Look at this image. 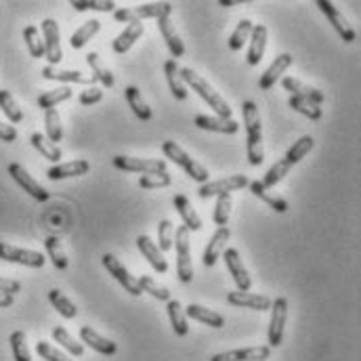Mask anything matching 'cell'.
<instances>
[{
	"mask_svg": "<svg viewBox=\"0 0 361 361\" xmlns=\"http://www.w3.org/2000/svg\"><path fill=\"white\" fill-rule=\"evenodd\" d=\"M242 116L246 126V154L248 162L252 166H261L265 160V147H263V124L259 116V107L255 101L242 103Z\"/></svg>",
	"mask_w": 361,
	"mask_h": 361,
	"instance_id": "cell-1",
	"label": "cell"
},
{
	"mask_svg": "<svg viewBox=\"0 0 361 361\" xmlns=\"http://www.w3.org/2000/svg\"><path fill=\"white\" fill-rule=\"evenodd\" d=\"M180 78H183L185 87H191V90H195V92L208 103V107L214 109V114H216L219 118L231 120L233 109L229 107V103H227L216 90L212 89V85H208V80H204V78H202L197 72H193L191 68H180Z\"/></svg>",
	"mask_w": 361,
	"mask_h": 361,
	"instance_id": "cell-2",
	"label": "cell"
},
{
	"mask_svg": "<svg viewBox=\"0 0 361 361\" xmlns=\"http://www.w3.org/2000/svg\"><path fill=\"white\" fill-rule=\"evenodd\" d=\"M173 13V4L171 2H147V4H139V6H130V8H116L114 11V19L118 23H141L143 19H162V17H171Z\"/></svg>",
	"mask_w": 361,
	"mask_h": 361,
	"instance_id": "cell-3",
	"label": "cell"
},
{
	"mask_svg": "<svg viewBox=\"0 0 361 361\" xmlns=\"http://www.w3.org/2000/svg\"><path fill=\"white\" fill-rule=\"evenodd\" d=\"M162 152H164V156L171 160V162H175V164H179L180 169L191 177L193 180H197V183H208L210 179V175H208V171L202 166V164H197L180 145H177L175 141H164V145H162Z\"/></svg>",
	"mask_w": 361,
	"mask_h": 361,
	"instance_id": "cell-4",
	"label": "cell"
},
{
	"mask_svg": "<svg viewBox=\"0 0 361 361\" xmlns=\"http://www.w3.org/2000/svg\"><path fill=\"white\" fill-rule=\"evenodd\" d=\"M175 252H177V275L183 283H189L193 279V261H191V240L189 231L180 225L175 229Z\"/></svg>",
	"mask_w": 361,
	"mask_h": 361,
	"instance_id": "cell-5",
	"label": "cell"
},
{
	"mask_svg": "<svg viewBox=\"0 0 361 361\" xmlns=\"http://www.w3.org/2000/svg\"><path fill=\"white\" fill-rule=\"evenodd\" d=\"M42 30V42H44V57L49 61V66L57 68V63L61 61L63 53H61V32H59V23L51 17H47L40 23Z\"/></svg>",
	"mask_w": 361,
	"mask_h": 361,
	"instance_id": "cell-6",
	"label": "cell"
},
{
	"mask_svg": "<svg viewBox=\"0 0 361 361\" xmlns=\"http://www.w3.org/2000/svg\"><path fill=\"white\" fill-rule=\"evenodd\" d=\"M248 177L246 175H231V177H223V179L208 180L204 183L197 193L202 200H208V197H219V195H225V193H233V191H240L244 187H248Z\"/></svg>",
	"mask_w": 361,
	"mask_h": 361,
	"instance_id": "cell-7",
	"label": "cell"
},
{
	"mask_svg": "<svg viewBox=\"0 0 361 361\" xmlns=\"http://www.w3.org/2000/svg\"><path fill=\"white\" fill-rule=\"evenodd\" d=\"M114 166L124 173H139V175H156L166 173L164 160H147V158H133V156H116Z\"/></svg>",
	"mask_w": 361,
	"mask_h": 361,
	"instance_id": "cell-8",
	"label": "cell"
},
{
	"mask_svg": "<svg viewBox=\"0 0 361 361\" xmlns=\"http://www.w3.org/2000/svg\"><path fill=\"white\" fill-rule=\"evenodd\" d=\"M0 259L6 261V263H17V265L32 267V269H42L44 263H47V259L40 252L17 248V246H11L6 242H0Z\"/></svg>",
	"mask_w": 361,
	"mask_h": 361,
	"instance_id": "cell-9",
	"label": "cell"
},
{
	"mask_svg": "<svg viewBox=\"0 0 361 361\" xmlns=\"http://www.w3.org/2000/svg\"><path fill=\"white\" fill-rule=\"evenodd\" d=\"M101 263H103V267L107 269V273L114 275V279H116L128 294H133V296H141V294H143L141 288H139L137 277H133L130 271L126 269L114 255H103V257H101Z\"/></svg>",
	"mask_w": 361,
	"mask_h": 361,
	"instance_id": "cell-10",
	"label": "cell"
},
{
	"mask_svg": "<svg viewBox=\"0 0 361 361\" xmlns=\"http://www.w3.org/2000/svg\"><path fill=\"white\" fill-rule=\"evenodd\" d=\"M317 6H319V11L326 15V19L332 23V27L336 30V34L345 40V42H355L357 40V34H355V30L349 25V21L343 17V13L336 8V4L334 2H330V0H317Z\"/></svg>",
	"mask_w": 361,
	"mask_h": 361,
	"instance_id": "cell-11",
	"label": "cell"
},
{
	"mask_svg": "<svg viewBox=\"0 0 361 361\" xmlns=\"http://www.w3.org/2000/svg\"><path fill=\"white\" fill-rule=\"evenodd\" d=\"M8 175L13 177V180L25 191V193H30L34 200H38V202H47L49 197H51V193L38 183V180L34 179L21 164H17V162H13V164H8Z\"/></svg>",
	"mask_w": 361,
	"mask_h": 361,
	"instance_id": "cell-12",
	"label": "cell"
},
{
	"mask_svg": "<svg viewBox=\"0 0 361 361\" xmlns=\"http://www.w3.org/2000/svg\"><path fill=\"white\" fill-rule=\"evenodd\" d=\"M288 319V298L279 296L271 302V322H269V349L279 347L283 338V328Z\"/></svg>",
	"mask_w": 361,
	"mask_h": 361,
	"instance_id": "cell-13",
	"label": "cell"
},
{
	"mask_svg": "<svg viewBox=\"0 0 361 361\" xmlns=\"http://www.w3.org/2000/svg\"><path fill=\"white\" fill-rule=\"evenodd\" d=\"M221 257L225 259L227 271H229V275L233 277V281H235V286H238V292H248L250 286H252V279H250V275H248V269H246V265H244L240 252H238L235 248H227Z\"/></svg>",
	"mask_w": 361,
	"mask_h": 361,
	"instance_id": "cell-14",
	"label": "cell"
},
{
	"mask_svg": "<svg viewBox=\"0 0 361 361\" xmlns=\"http://www.w3.org/2000/svg\"><path fill=\"white\" fill-rule=\"evenodd\" d=\"M42 78L47 80H55V82H66L68 85H87V87H92L97 80L90 76V74H85V72H78V70H57L53 66H47L42 68Z\"/></svg>",
	"mask_w": 361,
	"mask_h": 361,
	"instance_id": "cell-15",
	"label": "cell"
},
{
	"mask_svg": "<svg viewBox=\"0 0 361 361\" xmlns=\"http://www.w3.org/2000/svg\"><path fill=\"white\" fill-rule=\"evenodd\" d=\"M271 355L269 347H246V349H233L212 355L210 361H267Z\"/></svg>",
	"mask_w": 361,
	"mask_h": 361,
	"instance_id": "cell-16",
	"label": "cell"
},
{
	"mask_svg": "<svg viewBox=\"0 0 361 361\" xmlns=\"http://www.w3.org/2000/svg\"><path fill=\"white\" fill-rule=\"evenodd\" d=\"M193 124L202 130H210V133H219V135H235L240 130V122L235 120H225L219 116H206L200 114L193 118Z\"/></svg>",
	"mask_w": 361,
	"mask_h": 361,
	"instance_id": "cell-17",
	"label": "cell"
},
{
	"mask_svg": "<svg viewBox=\"0 0 361 361\" xmlns=\"http://www.w3.org/2000/svg\"><path fill=\"white\" fill-rule=\"evenodd\" d=\"M227 302L233 307H242V309H252V311H269L271 300L265 294H252V292H229L227 294Z\"/></svg>",
	"mask_w": 361,
	"mask_h": 361,
	"instance_id": "cell-18",
	"label": "cell"
},
{
	"mask_svg": "<svg viewBox=\"0 0 361 361\" xmlns=\"http://www.w3.org/2000/svg\"><path fill=\"white\" fill-rule=\"evenodd\" d=\"M294 63V57L290 55V53H281V55H277L275 59H273V63H271L269 68L265 70V74L261 76V80H259V89L261 90H271L275 87V82L281 78V74L290 68Z\"/></svg>",
	"mask_w": 361,
	"mask_h": 361,
	"instance_id": "cell-19",
	"label": "cell"
},
{
	"mask_svg": "<svg viewBox=\"0 0 361 361\" xmlns=\"http://www.w3.org/2000/svg\"><path fill=\"white\" fill-rule=\"evenodd\" d=\"M229 235H231L229 227H219L214 231V235L210 238V242H208V246L204 250V257H202L206 267H212L221 259V255L225 252V244L229 242Z\"/></svg>",
	"mask_w": 361,
	"mask_h": 361,
	"instance_id": "cell-20",
	"label": "cell"
},
{
	"mask_svg": "<svg viewBox=\"0 0 361 361\" xmlns=\"http://www.w3.org/2000/svg\"><path fill=\"white\" fill-rule=\"evenodd\" d=\"M281 87L288 90L292 97L307 99V101H311V103H315V105H322L324 99H326V94H324L322 90L313 89V87H309V85H305V82H300L298 78H292V76L281 78Z\"/></svg>",
	"mask_w": 361,
	"mask_h": 361,
	"instance_id": "cell-21",
	"label": "cell"
},
{
	"mask_svg": "<svg viewBox=\"0 0 361 361\" xmlns=\"http://www.w3.org/2000/svg\"><path fill=\"white\" fill-rule=\"evenodd\" d=\"M90 171V162L87 160H72V162H63V164H55L47 171V177L51 180L72 179V177H82Z\"/></svg>",
	"mask_w": 361,
	"mask_h": 361,
	"instance_id": "cell-22",
	"label": "cell"
},
{
	"mask_svg": "<svg viewBox=\"0 0 361 361\" xmlns=\"http://www.w3.org/2000/svg\"><path fill=\"white\" fill-rule=\"evenodd\" d=\"M158 30H160V34H162V38H164V42H166V47H169V51H171V55H173L175 61H177V57H183V55H185V44H183V40H180L179 32H177L173 19H171V17L158 19Z\"/></svg>",
	"mask_w": 361,
	"mask_h": 361,
	"instance_id": "cell-23",
	"label": "cell"
},
{
	"mask_svg": "<svg viewBox=\"0 0 361 361\" xmlns=\"http://www.w3.org/2000/svg\"><path fill=\"white\" fill-rule=\"evenodd\" d=\"M267 27L265 25H252V34H250V49H248V57H246V61H248V66H259L261 63V59H263V55H265V49H267Z\"/></svg>",
	"mask_w": 361,
	"mask_h": 361,
	"instance_id": "cell-24",
	"label": "cell"
},
{
	"mask_svg": "<svg viewBox=\"0 0 361 361\" xmlns=\"http://www.w3.org/2000/svg\"><path fill=\"white\" fill-rule=\"evenodd\" d=\"M80 341H82L85 345H89L92 351L101 353V355H116V351H118V345H116L114 341L101 336V334L94 332L90 326H82V328H80Z\"/></svg>",
	"mask_w": 361,
	"mask_h": 361,
	"instance_id": "cell-25",
	"label": "cell"
},
{
	"mask_svg": "<svg viewBox=\"0 0 361 361\" xmlns=\"http://www.w3.org/2000/svg\"><path fill=\"white\" fill-rule=\"evenodd\" d=\"M137 248L141 250V255L147 259V263L158 271V273H166L169 271V263H166L164 255L160 252V248L147 235H139L137 238Z\"/></svg>",
	"mask_w": 361,
	"mask_h": 361,
	"instance_id": "cell-26",
	"label": "cell"
},
{
	"mask_svg": "<svg viewBox=\"0 0 361 361\" xmlns=\"http://www.w3.org/2000/svg\"><path fill=\"white\" fill-rule=\"evenodd\" d=\"M173 206H175V210L179 212V216L183 219V223H185L183 227H185L187 231H200V229H202V219H200V214L193 210L191 202H189L183 193H177V195H175Z\"/></svg>",
	"mask_w": 361,
	"mask_h": 361,
	"instance_id": "cell-27",
	"label": "cell"
},
{
	"mask_svg": "<svg viewBox=\"0 0 361 361\" xmlns=\"http://www.w3.org/2000/svg\"><path fill=\"white\" fill-rule=\"evenodd\" d=\"M143 32H145V25H143V23H130V25H126L124 32H120V34L116 36V40L111 42L114 53H116V55H124V53L143 36Z\"/></svg>",
	"mask_w": 361,
	"mask_h": 361,
	"instance_id": "cell-28",
	"label": "cell"
},
{
	"mask_svg": "<svg viewBox=\"0 0 361 361\" xmlns=\"http://www.w3.org/2000/svg\"><path fill=\"white\" fill-rule=\"evenodd\" d=\"M185 317L195 319V322H200V324H206V326H210V328H223V326H225V317H223L221 313H216V311H212V309H206V307H202V305H189V307L185 309Z\"/></svg>",
	"mask_w": 361,
	"mask_h": 361,
	"instance_id": "cell-29",
	"label": "cell"
},
{
	"mask_svg": "<svg viewBox=\"0 0 361 361\" xmlns=\"http://www.w3.org/2000/svg\"><path fill=\"white\" fill-rule=\"evenodd\" d=\"M164 76H166V82L171 87V92L175 94V99L185 101L187 99V87H185V82L180 78V68L175 59H169L164 63Z\"/></svg>",
	"mask_w": 361,
	"mask_h": 361,
	"instance_id": "cell-30",
	"label": "cell"
},
{
	"mask_svg": "<svg viewBox=\"0 0 361 361\" xmlns=\"http://www.w3.org/2000/svg\"><path fill=\"white\" fill-rule=\"evenodd\" d=\"M124 94H126V101H128V105H130V109L135 111V116L141 120V122H149L152 120V107L145 103V99L141 97V90L137 89V87H126L124 89Z\"/></svg>",
	"mask_w": 361,
	"mask_h": 361,
	"instance_id": "cell-31",
	"label": "cell"
},
{
	"mask_svg": "<svg viewBox=\"0 0 361 361\" xmlns=\"http://www.w3.org/2000/svg\"><path fill=\"white\" fill-rule=\"evenodd\" d=\"M248 187H250V191L257 195V197H261L269 208H273L275 212H279V214H283L290 206H288V202L283 200V197H279V195H275V193H271L269 189H265L263 187V183L261 180H252V183H248Z\"/></svg>",
	"mask_w": 361,
	"mask_h": 361,
	"instance_id": "cell-32",
	"label": "cell"
},
{
	"mask_svg": "<svg viewBox=\"0 0 361 361\" xmlns=\"http://www.w3.org/2000/svg\"><path fill=\"white\" fill-rule=\"evenodd\" d=\"M87 63H89L90 68V76H92L97 82H101L105 89H111V87H114V74H111L109 68L101 61L99 53H89V55H87Z\"/></svg>",
	"mask_w": 361,
	"mask_h": 361,
	"instance_id": "cell-33",
	"label": "cell"
},
{
	"mask_svg": "<svg viewBox=\"0 0 361 361\" xmlns=\"http://www.w3.org/2000/svg\"><path fill=\"white\" fill-rule=\"evenodd\" d=\"M30 141H32L34 149H36L42 158H47L49 162L59 164V160H61V149H59V145L51 143V141H49L44 135H40V133H34V135L30 137Z\"/></svg>",
	"mask_w": 361,
	"mask_h": 361,
	"instance_id": "cell-34",
	"label": "cell"
},
{
	"mask_svg": "<svg viewBox=\"0 0 361 361\" xmlns=\"http://www.w3.org/2000/svg\"><path fill=\"white\" fill-rule=\"evenodd\" d=\"M51 334H53V341L55 343H59L68 353H72L74 357H82V353H85V345L82 343H78L66 328H61V326H55L53 330H51Z\"/></svg>",
	"mask_w": 361,
	"mask_h": 361,
	"instance_id": "cell-35",
	"label": "cell"
},
{
	"mask_svg": "<svg viewBox=\"0 0 361 361\" xmlns=\"http://www.w3.org/2000/svg\"><path fill=\"white\" fill-rule=\"evenodd\" d=\"M166 311H169V319H171V326L175 330L177 336H187L189 334V324H187V317H185V311L180 307L179 300H169L166 305Z\"/></svg>",
	"mask_w": 361,
	"mask_h": 361,
	"instance_id": "cell-36",
	"label": "cell"
},
{
	"mask_svg": "<svg viewBox=\"0 0 361 361\" xmlns=\"http://www.w3.org/2000/svg\"><path fill=\"white\" fill-rule=\"evenodd\" d=\"M72 94H74V90L70 89V87H59V89L49 90V92H44V94H40V97H38V107H40V109H44V111L55 109L59 103H63V101L72 99Z\"/></svg>",
	"mask_w": 361,
	"mask_h": 361,
	"instance_id": "cell-37",
	"label": "cell"
},
{
	"mask_svg": "<svg viewBox=\"0 0 361 361\" xmlns=\"http://www.w3.org/2000/svg\"><path fill=\"white\" fill-rule=\"evenodd\" d=\"M44 248H47V255H49L51 263L55 265V269H61V271L68 269L70 261H68V255H66V250H63V246H61L59 238H55V235L47 238Z\"/></svg>",
	"mask_w": 361,
	"mask_h": 361,
	"instance_id": "cell-38",
	"label": "cell"
},
{
	"mask_svg": "<svg viewBox=\"0 0 361 361\" xmlns=\"http://www.w3.org/2000/svg\"><path fill=\"white\" fill-rule=\"evenodd\" d=\"M49 300H51V305L57 309V313L61 315V317H66V319H74L76 315H78V309H76V305L63 294V292H59V290H51L49 292Z\"/></svg>",
	"mask_w": 361,
	"mask_h": 361,
	"instance_id": "cell-39",
	"label": "cell"
},
{
	"mask_svg": "<svg viewBox=\"0 0 361 361\" xmlns=\"http://www.w3.org/2000/svg\"><path fill=\"white\" fill-rule=\"evenodd\" d=\"M44 128H47V139L51 143H59L63 139V126H61V118H59V111L57 109H49L44 111Z\"/></svg>",
	"mask_w": 361,
	"mask_h": 361,
	"instance_id": "cell-40",
	"label": "cell"
},
{
	"mask_svg": "<svg viewBox=\"0 0 361 361\" xmlns=\"http://www.w3.org/2000/svg\"><path fill=\"white\" fill-rule=\"evenodd\" d=\"M101 30V21H97V19H90L87 21L85 25H80L72 36H70V44H72V49H82L87 42H89L90 38L97 34Z\"/></svg>",
	"mask_w": 361,
	"mask_h": 361,
	"instance_id": "cell-41",
	"label": "cell"
},
{
	"mask_svg": "<svg viewBox=\"0 0 361 361\" xmlns=\"http://www.w3.org/2000/svg\"><path fill=\"white\" fill-rule=\"evenodd\" d=\"M0 109L13 124H19L23 120V111H21L19 103L6 89H0Z\"/></svg>",
	"mask_w": 361,
	"mask_h": 361,
	"instance_id": "cell-42",
	"label": "cell"
},
{
	"mask_svg": "<svg viewBox=\"0 0 361 361\" xmlns=\"http://www.w3.org/2000/svg\"><path fill=\"white\" fill-rule=\"evenodd\" d=\"M23 40H25V47L30 51V55L34 59H42L44 57V42L40 38V30L36 25H27L23 30Z\"/></svg>",
	"mask_w": 361,
	"mask_h": 361,
	"instance_id": "cell-43",
	"label": "cell"
},
{
	"mask_svg": "<svg viewBox=\"0 0 361 361\" xmlns=\"http://www.w3.org/2000/svg\"><path fill=\"white\" fill-rule=\"evenodd\" d=\"M313 145H315V139H313V137H309V135H307V137H300V139L288 149V154H286L283 160H286L288 164L294 166V164H298V162L313 149Z\"/></svg>",
	"mask_w": 361,
	"mask_h": 361,
	"instance_id": "cell-44",
	"label": "cell"
},
{
	"mask_svg": "<svg viewBox=\"0 0 361 361\" xmlns=\"http://www.w3.org/2000/svg\"><path fill=\"white\" fill-rule=\"evenodd\" d=\"M139 288H141V292H147V294H152L154 298H158V300H171V292H169V288L166 286H162V283H158L154 277H149V275H141L139 279Z\"/></svg>",
	"mask_w": 361,
	"mask_h": 361,
	"instance_id": "cell-45",
	"label": "cell"
},
{
	"mask_svg": "<svg viewBox=\"0 0 361 361\" xmlns=\"http://www.w3.org/2000/svg\"><path fill=\"white\" fill-rule=\"evenodd\" d=\"M250 34H252V21L250 19H242L238 23V27L233 30V34L229 36V49L231 51H242V47L248 42Z\"/></svg>",
	"mask_w": 361,
	"mask_h": 361,
	"instance_id": "cell-46",
	"label": "cell"
},
{
	"mask_svg": "<svg viewBox=\"0 0 361 361\" xmlns=\"http://www.w3.org/2000/svg\"><path fill=\"white\" fill-rule=\"evenodd\" d=\"M290 107L294 109V111H298V114H302L305 118H309V120H319L322 116H324V109H322V105H315V103H311V101H307V99H298V97H290Z\"/></svg>",
	"mask_w": 361,
	"mask_h": 361,
	"instance_id": "cell-47",
	"label": "cell"
},
{
	"mask_svg": "<svg viewBox=\"0 0 361 361\" xmlns=\"http://www.w3.org/2000/svg\"><path fill=\"white\" fill-rule=\"evenodd\" d=\"M70 6L74 11H101V13H114L116 11L114 0H72Z\"/></svg>",
	"mask_w": 361,
	"mask_h": 361,
	"instance_id": "cell-48",
	"label": "cell"
},
{
	"mask_svg": "<svg viewBox=\"0 0 361 361\" xmlns=\"http://www.w3.org/2000/svg\"><path fill=\"white\" fill-rule=\"evenodd\" d=\"M231 206H233V200L229 193L225 195H219L216 197V206H214V223L219 227H227L229 223V216H231Z\"/></svg>",
	"mask_w": 361,
	"mask_h": 361,
	"instance_id": "cell-49",
	"label": "cell"
},
{
	"mask_svg": "<svg viewBox=\"0 0 361 361\" xmlns=\"http://www.w3.org/2000/svg\"><path fill=\"white\" fill-rule=\"evenodd\" d=\"M173 242H175V225L171 223V221H160V225H158V248H160V252L164 255V252H169V250H173Z\"/></svg>",
	"mask_w": 361,
	"mask_h": 361,
	"instance_id": "cell-50",
	"label": "cell"
},
{
	"mask_svg": "<svg viewBox=\"0 0 361 361\" xmlns=\"http://www.w3.org/2000/svg\"><path fill=\"white\" fill-rule=\"evenodd\" d=\"M290 171H292V164H288L286 160H279V162H275L269 171H267L265 179L261 180V183H263V187H265V189H273V187H275L279 180L283 179L286 175H290Z\"/></svg>",
	"mask_w": 361,
	"mask_h": 361,
	"instance_id": "cell-51",
	"label": "cell"
},
{
	"mask_svg": "<svg viewBox=\"0 0 361 361\" xmlns=\"http://www.w3.org/2000/svg\"><path fill=\"white\" fill-rule=\"evenodd\" d=\"M11 351H13L15 361H32L30 349H27V343H25V334H23L21 330H15V332L11 334Z\"/></svg>",
	"mask_w": 361,
	"mask_h": 361,
	"instance_id": "cell-52",
	"label": "cell"
},
{
	"mask_svg": "<svg viewBox=\"0 0 361 361\" xmlns=\"http://www.w3.org/2000/svg\"><path fill=\"white\" fill-rule=\"evenodd\" d=\"M173 183V177L169 173H156V175H141L139 187L141 189H162Z\"/></svg>",
	"mask_w": 361,
	"mask_h": 361,
	"instance_id": "cell-53",
	"label": "cell"
},
{
	"mask_svg": "<svg viewBox=\"0 0 361 361\" xmlns=\"http://www.w3.org/2000/svg\"><path fill=\"white\" fill-rule=\"evenodd\" d=\"M36 353L47 361H72L66 353H61L59 349H55L51 343H44V341L36 343Z\"/></svg>",
	"mask_w": 361,
	"mask_h": 361,
	"instance_id": "cell-54",
	"label": "cell"
},
{
	"mask_svg": "<svg viewBox=\"0 0 361 361\" xmlns=\"http://www.w3.org/2000/svg\"><path fill=\"white\" fill-rule=\"evenodd\" d=\"M101 99H103V90L99 89V87H89L87 90H82L80 97H78L80 105H94V103H99Z\"/></svg>",
	"mask_w": 361,
	"mask_h": 361,
	"instance_id": "cell-55",
	"label": "cell"
},
{
	"mask_svg": "<svg viewBox=\"0 0 361 361\" xmlns=\"http://www.w3.org/2000/svg\"><path fill=\"white\" fill-rule=\"evenodd\" d=\"M17 292H21V283H19L17 279L0 277V294H8V296H15Z\"/></svg>",
	"mask_w": 361,
	"mask_h": 361,
	"instance_id": "cell-56",
	"label": "cell"
},
{
	"mask_svg": "<svg viewBox=\"0 0 361 361\" xmlns=\"http://www.w3.org/2000/svg\"><path fill=\"white\" fill-rule=\"evenodd\" d=\"M15 139H17V128L11 126V124H2V122H0V141L13 143Z\"/></svg>",
	"mask_w": 361,
	"mask_h": 361,
	"instance_id": "cell-57",
	"label": "cell"
},
{
	"mask_svg": "<svg viewBox=\"0 0 361 361\" xmlns=\"http://www.w3.org/2000/svg\"><path fill=\"white\" fill-rule=\"evenodd\" d=\"M13 296H8V294H0V309H4V307H11L13 305Z\"/></svg>",
	"mask_w": 361,
	"mask_h": 361,
	"instance_id": "cell-58",
	"label": "cell"
},
{
	"mask_svg": "<svg viewBox=\"0 0 361 361\" xmlns=\"http://www.w3.org/2000/svg\"><path fill=\"white\" fill-rule=\"evenodd\" d=\"M221 6H235V4H242V0H219Z\"/></svg>",
	"mask_w": 361,
	"mask_h": 361,
	"instance_id": "cell-59",
	"label": "cell"
}]
</instances>
